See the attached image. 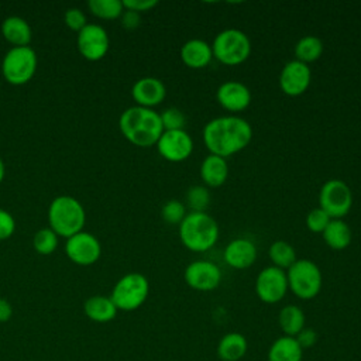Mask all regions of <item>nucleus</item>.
Here are the masks:
<instances>
[{"label": "nucleus", "instance_id": "f257e3e1", "mask_svg": "<svg viewBox=\"0 0 361 361\" xmlns=\"http://www.w3.org/2000/svg\"><path fill=\"white\" fill-rule=\"evenodd\" d=\"M202 137L210 154L227 158L243 151L250 144L252 127L240 116H220L204 124Z\"/></svg>", "mask_w": 361, "mask_h": 361}, {"label": "nucleus", "instance_id": "f03ea898", "mask_svg": "<svg viewBox=\"0 0 361 361\" xmlns=\"http://www.w3.org/2000/svg\"><path fill=\"white\" fill-rule=\"evenodd\" d=\"M118 127L131 144L142 148L155 145L164 133L159 113L141 106L126 109L118 118Z\"/></svg>", "mask_w": 361, "mask_h": 361}, {"label": "nucleus", "instance_id": "7ed1b4c3", "mask_svg": "<svg viewBox=\"0 0 361 361\" xmlns=\"http://www.w3.org/2000/svg\"><path fill=\"white\" fill-rule=\"evenodd\" d=\"M219 234L217 221L206 212H189L179 224V238L193 252L210 250L217 243Z\"/></svg>", "mask_w": 361, "mask_h": 361}, {"label": "nucleus", "instance_id": "20e7f679", "mask_svg": "<svg viewBox=\"0 0 361 361\" xmlns=\"http://www.w3.org/2000/svg\"><path fill=\"white\" fill-rule=\"evenodd\" d=\"M48 220L51 228L62 237H72L82 231L86 220L85 209L80 202L72 196L55 197L48 209Z\"/></svg>", "mask_w": 361, "mask_h": 361}, {"label": "nucleus", "instance_id": "39448f33", "mask_svg": "<svg viewBox=\"0 0 361 361\" xmlns=\"http://www.w3.org/2000/svg\"><path fill=\"white\" fill-rule=\"evenodd\" d=\"M288 288L290 292L303 300L316 298L323 285V276L320 268L310 259L298 258L288 269Z\"/></svg>", "mask_w": 361, "mask_h": 361}, {"label": "nucleus", "instance_id": "423d86ee", "mask_svg": "<svg viewBox=\"0 0 361 361\" xmlns=\"http://www.w3.org/2000/svg\"><path fill=\"white\" fill-rule=\"evenodd\" d=\"M210 45L213 58L230 66L243 63L251 54V41L248 35L238 28L220 31Z\"/></svg>", "mask_w": 361, "mask_h": 361}, {"label": "nucleus", "instance_id": "0eeeda50", "mask_svg": "<svg viewBox=\"0 0 361 361\" xmlns=\"http://www.w3.org/2000/svg\"><path fill=\"white\" fill-rule=\"evenodd\" d=\"M148 293V279L140 272H130L116 282L110 298L118 310L133 312L144 305Z\"/></svg>", "mask_w": 361, "mask_h": 361}, {"label": "nucleus", "instance_id": "6e6552de", "mask_svg": "<svg viewBox=\"0 0 361 361\" xmlns=\"http://www.w3.org/2000/svg\"><path fill=\"white\" fill-rule=\"evenodd\" d=\"M37 54L31 47H13L3 58L1 72L11 85H24L35 73Z\"/></svg>", "mask_w": 361, "mask_h": 361}, {"label": "nucleus", "instance_id": "1a4fd4ad", "mask_svg": "<svg viewBox=\"0 0 361 361\" xmlns=\"http://www.w3.org/2000/svg\"><path fill=\"white\" fill-rule=\"evenodd\" d=\"M353 206V193L350 186L341 179L326 180L319 192V207L330 219H343Z\"/></svg>", "mask_w": 361, "mask_h": 361}, {"label": "nucleus", "instance_id": "9d476101", "mask_svg": "<svg viewBox=\"0 0 361 361\" xmlns=\"http://www.w3.org/2000/svg\"><path fill=\"white\" fill-rule=\"evenodd\" d=\"M286 271L269 265L259 271L255 279V293L264 303L274 305L281 302L288 293Z\"/></svg>", "mask_w": 361, "mask_h": 361}, {"label": "nucleus", "instance_id": "9b49d317", "mask_svg": "<svg viewBox=\"0 0 361 361\" xmlns=\"http://www.w3.org/2000/svg\"><path fill=\"white\" fill-rule=\"evenodd\" d=\"M155 145L159 155L169 162H182L193 151V140L186 130L164 131Z\"/></svg>", "mask_w": 361, "mask_h": 361}, {"label": "nucleus", "instance_id": "f8f14e48", "mask_svg": "<svg viewBox=\"0 0 361 361\" xmlns=\"http://www.w3.org/2000/svg\"><path fill=\"white\" fill-rule=\"evenodd\" d=\"M183 278L186 285L192 289L199 292H210L219 288L221 282V271L212 261L197 259L185 268Z\"/></svg>", "mask_w": 361, "mask_h": 361}, {"label": "nucleus", "instance_id": "ddd939ff", "mask_svg": "<svg viewBox=\"0 0 361 361\" xmlns=\"http://www.w3.org/2000/svg\"><path fill=\"white\" fill-rule=\"evenodd\" d=\"M65 252L75 264L92 265L99 259L102 245L93 234L79 231L66 240Z\"/></svg>", "mask_w": 361, "mask_h": 361}, {"label": "nucleus", "instance_id": "4468645a", "mask_svg": "<svg viewBox=\"0 0 361 361\" xmlns=\"http://www.w3.org/2000/svg\"><path fill=\"white\" fill-rule=\"evenodd\" d=\"M312 72L309 65L292 59L288 61L279 73V87L288 96H300L310 86Z\"/></svg>", "mask_w": 361, "mask_h": 361}, {"label": "nucleus", "instance_id": "2eb2a0df", "mask_svg": "<svg viewBox=\"0 0 361 361\" xmlns=\"http://www.w3.org/2000/svg\"><path fill=\"white\" fill-rule=\"evenodd\" d=\"M109 35L102 25L87 24L78 34V49L87 61H99L109 51Z\"/></svg>", "mask_w": 361, "mask_h": 361}, {"label": "nucleus", "instance_id": "dca6fc26", "mask_svg": "<svg viewBox=\"0 0 361 361\" xmlns=\"http://www.w3.org/2000/svg\"><path fill=\"white\" fill-rule=\"evenodd\" d=\"M217 103L230 113L244 111L251 103V90L238 80H226L216 90Z\"/></svg>", "mask_w": 361, "mask_h": 361}, {"label": "nucleus", "instance_id": "f3484780", "mask_svg": "<svg viewBox=\"0 0 361 361\" xmlns=\"http://www.w3.org/2000/svg\"><path fill=\"white\" fill-rule=\"evenodd\" d=\"M131 96L137 106L152 109L164 102L166 96L165 85L154 76L140 78L131 87Z\"/></svg>", "mask_w": 361, "mask_h": 361}, {"label": "nucleus", "instance_id": "a211bd4d", "mask_svg": "<svg viewBox=\"0 0 361 361\" xmlns=\"http://www.w3.org/2000/svg\"><path fill=\"white\" fill-rule=\"evenodd\" d=\"M257 254V247L251 240L237 237L226 245L223 258L228 267L234 269H245L255 262Z\"/></svg>", "mask_w": 361, "mask_h": 361}, {"label": "nucleus", "instance_id": "6ab92c4d", "mask_svg": "<svg viewBox=\"0 0 361 361\" xmlns=\"http://www.w3.org/2000/svg\"><path fill=\"white\" fill-rule=\"evenodd\" d=\"M180 59L188 68L202 69L213 59L212 45L200 38L188 39L180 47Z\"/></svg>", "mask_w": 361, "mask_h": 361}, {"label": "nucleus", "instance_id": "aec40b11", "mask_svg": "<svg viewBox=\"0 0 361 361\" xmlns=\"http://www.w3.org/2000/svg\"><path fill=\"white\" fill-rule=\"evenodd\" d=\"M200 178L207 188H219L228 178L227 159L214 154H209L200 164Z\"/></svg>", "mask_w": 361, "mask_h": 361}, {"label": "nucleus", "instance_id": "412c9836", "mask_svg": "<svg viewBox=\"0 0 361 361\" xmlns=\"http://www.w3.org/2000/svg\"><path fill=\"white\" fill-rule=\"evenodd\" d=\"M248 351L247 338L238 331L226 333L217 343L216 354L221 361H240Z\"/></svg>", "mask_w": 361, "mask_h": 361}, {"label": "nucleus", "instance_id": "4be33fe9", "mask_svg": "<svg viewBox=\"0 0 361 361\" xmlns=\"http://www.w3.org/2000/svg\"><path fill=\"white\" fill-rule=\"evenodd\" d=\"M85 314L96 322V323H107L111 322L116 316L118 309L113 303L110 296H102V295H94L86 299L83 305Z\"/></svg>", "mask_w": 361, "mask_h": 361}, {"label": "nucleus", "instance_id": "5701e85b", "mask_svg": "<svg viewBox=\"0 0 361 361\" xmlns=\"http://www.w3.org/2000/svg\"><path fill=\"white\" fill-rule=\"evenodd\" d=\"M268 361H302L303 350L295 337L281 336L268 348Z\"/></svg>", "mask_w": 361, "mask_h": 361}, {"label": "nucleus", "instance_id": "b1692460", "mask_svg": "<svg viewBox=\"0 0 361 361\" xmlns=\"http://www.w3.org/2000/svg\"><path fill=\"white\" fill-rule=\"evenodd\" d=\"M1 32L14 47H27L32 37L30 24L18 16L7 17L1 24Z\"/></svg>", "mask_w": 361, "mask_h": 361}, {"label": "nucleus", "instance_id": "393cba45", "mask_svg": "<svg viewBox=\"0 0 361 361\" xmlns=\"http://www.w3.org/2000/svg\"><path fill=\"white\" fill-rule=\"evenodd\" d=\"M324 243L336 251L347 248L351 243L353 233L350 226L343 219H331L324 231L322 233Z\"/></svg>", "mask_w": 361, "mask_h": 361}, {"label": "nucleus", "instance_id": "a878e982", "mask_svg": "<svg viewBox=\"0 0 361 361\" xmlns=\"http://www.w3.org/2000/svg\"><path fill=\"white\" fill-rule=\"evenodd\" d=\"M306 323L303 310L298 305H286L278 313V324L283 336L295 337Z\"/></svg>", "mask_w": 361, "mask_h": 361}, {"label": "nucleus", "instance_id": "bb28decb", "mask_svg": "<svg viewBox=\"0 0 361 361\" xmlns=\"http://www.w3.org/2000/svg\"><path fill=\"white\" fill-rule=\"evenodd\" d=\"M323 49H324V45L319 37L305 35L299 38V41L295 44V48H293L295 59L307 65L310 62L317 61L322 56Z\"/></svg>", "mask_w": 361, "mask_h": 361}, {"label": "nucleus", "instance_id": "cd10ccee", "mask_svg": "<svg viewBox=\"0 0 361 361\" xmlns=\"http://www.w3.org/2000/svg\"><path fill=\"white\" fill-rule=\"evenodd\" d=\"M268 255H269V259H271L272 265L278 267L283 271H286L298 259L293 245L289 244L288 241H283V240L274 241L269 245Z\"/></svg>", "mask_w": 361, "mask_h": 361}, {"label": "nucleus", "instance_id": "c85d7f7f", "mask_svg": "<svg viewBox=\"0 0 361 361\" xmlns=\"http://www.w3.org/2000/svg\"><path fill=\"white\" fill-rule=\"evenodd\" d=\"M90 11L104 20H113L123 14L124 6L121 0H89Z\"/></svg>", "mask_w": 361, "mask_h": 361}, {"label": "nucleus", "instance_id": "c756f323", "mask_svg": "<svg viewBox=\"0 0 361 361\" xmlns=\"http://www.w3.org/2000/svg\"><path fill=\"white\" fill-rule=\"evenodd\" d=\"M186 207L190 212H206L207 206L210 204V192L209 188L204 185H193L186 190L185 195Z\"/></svg>", "mask_w": 361, "mask_h": 361}, {"label": "nucleus", "instance_id": "7c9ffc66", "mask_svg": "<svg viewBox=\"0 0 361 361\" xmlns=\"http://www.w3.org/2000/svg\"><path fill=\"white\" fill-rule=\"evenodd\" d=\"M34 248L37 252L42 255H48L55 251L58 245V234L49 227V228H41L35 233L32 240Z\"/></svg>", "mask_w": 361, "mask_h": 361}, {"label": "nucleus", "instance_id": "2f4dec72", "mask_svg": "<svg viewBox=\"0 0 361 361\" xmlns=\"http://www.w3.org/2000/svg\"><path fill=\"white\" fill-rule=\"evenodd\" d=\"M186 204L178 199H171L164 203L161 209V217L168 224H180L186 217Z\"/></svg>", "mask_w": 361, "mask_h": 361}, {"label": "nucleus", "instance_id": "473e14b6", "mask_svg": "<svg viewBox=\"0 0 361 361\" xmlns=\"http://www.w3.org/2000/svg\"><path fill=\"white\" fill-rule=\"evenodd\" d=\"M161 123L164 127V131L169 130H185L186 124V116L183 111L178 107H168L162 113H159Z\"/></svg>", "mask_w": 361, "mask_h": 361}, {"label": "nucleus", "instance_id": "72a5a7b5", "mask_svg": "<svg viewBox=\"0 0 361 361\" xmlns=\"http://www.w3.org/2000/svg\"><path fill=\"white\" fill-rule=\"evenodd\" d=\"M330 220V216L323 209L314 207L306 214V227L312 233H323Z\"/></svg>", "mask_w": 361, "mask_h": 361}, {"label": "nucleus", "instance_id": "f704fd0d", "mask_svg": "<svg viewBox=\"0 0 361 361\" xmlns=\"http://www.w3.org/2000/svg\"><path fill=\"white\" fill-rule=\"evenodd\" d=\"M65 24L73 30V31H80L83 27L87 25L86 23V16L83 14L82 10L76 8V7H72V8H68L65 11Z\"/></svg>", "mask_w": 361, "mask_h": 361}, {"label": "nucleus", "instance_id": "c9c22d12", "mask_svg": "<svg viewBox=\"0 0 361 361\" xmlns=\"http://www.w3.org/2000/svg\"><path fill=\"white\" fill-rule=\"evenodd\" d=\"M317 338H319L317 331H316L314 329L306 327V326L295 336V340L298 341V344L300 345V348H302L303 351L307 350V348L314 347V344L317 343Z\"/></svg>", "mask_w": 361, "mask_h": 361}, {"label": "nucleus", "instance_id": "e433bc0d", "mask_svg": "<svg viewBox=\"0 0 361 361\" xmlns=\"http://www.w3.org/2000/svg\"><path fill=\"white\" fill-rule=\"evenodd\" d=\"M16 230V221L13 219V216L0 209V240H7L8 237L13 235Z\"/></svg>", "mask_w": 361, "mask_h": 361}, {"label": "nucleus", "instance_id": "4c0bfd02", "mask_svg": "<svg viewBox=\"0 0 361 361\" xmlns=\"http://www.w3.org/2000/svg\"><path fill=\"white\" fill-rule=\"evenodd\" d=\"M158 4V0H123V6L127 10H133L137 13L148 11Z\"/></svg>", "mask_w": 361, "mask_h": 361}, {"label": "nucleus", "instance_id": "58836bf2", "mask_svg": "<svg viewBox=\"0 0 361 361\" xmlns=\"http://www.w3.org/2000/svg\"><path fill=\"white\" fill-rule=\"evenodd\" d=\"M120 18H121V25H123L126 30H135V28L141 24V16H140V13L133 11V10L124 8V11H123V14L120 16Z\"/></svg>", "mask_w": 361, "mask_h": 361}, {"label": "nucleus", "instance_id": "ea45409f", "mask_svg": "<svg viewBox=\"0 0 361 361\" xmlns=\"http://www.w3.org/2000/svg\"><path fill=\"white\" fill-rule=\"evenodd\" d=\"M13 314V307H11V303L4 299V298H0V323H6L10 320Z\"/></svg>", "mask_w": 361, "mask_h": 361}, {"label": "nucleus", "instance_id": "a19ab883", "mask_svg": "<svg viewBox=\"0 0 361 361\" xmlns=\"http://www.w3.org/2000/svg\"><path fill=\"white\" fill-rule=\"evenodd\" d=\"M4 172H6V169H4V164H3V161H1V158H0V183H1L3 178H4Z\"/></svg>", "mask_w": 361, "mask_h": 361}]
</instances>
